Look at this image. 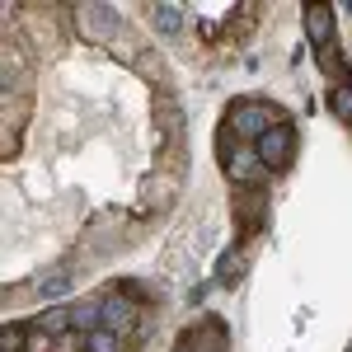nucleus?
Instances as JSON below:
<instances>
[{
	"label": "nucleus",
	"mask_w": 352,
	"mask_h": 352,
	"mask_svg": "<svg viewBox=\"0 0 352 352\" xmlns=\"http://www.w3.org/2000/svg\"><path fill=\"white\" fill-rule=\"evenodd\" d=\"M226 127L235 132V141H244V146H254L263 132H272L277 127V118H272L268 104H254V99H235L230 104V118H226Z\"/></svg>",
	"instance_id": "obj_1"
},
{
	"label": "nucleus",
	"mask_w": 352,
	"mask_h": 352,
	"mask_svg": "<svg viewBox=\"0 0 352 352\" xmlns=\"http://www.w3.org/2000/svg\"><path fill=\"white\" fill-rule=\"evenodd\" d=\"M254 155H258V164H263L268 174H282V169L292 164V155H296V127H292V122H277L272 132H263L254 141Z\"/></svg>",
	"instance_id": "obj_2"
},
{
	"label": "nucleus",
	"mask_w": 352,
	"mask_h": 352,
	"mask_svg": "<svg viewBox=\"0 0 352 352\" xmlns=\"http://www.w3.org/2000/svg\"><path fill=\"white\" fill-rule=\"evenodd\" d=\"M305 38H310L315 56H320V66L333 71L338 52H333V10L329 5H305Z\"/></svg>",
	"instance_id": "obj_3"
},
{
	"label": "nucleus",
	"mask_w": 352,
	"mask_h": 352,
	"mask_svg": "<svg viewBox=\"0 0 352 352\" xmlns=\"http://www.w3.org/2000/svg\"><path fill=\"white\" fill-rule=\"evenodd\" d=\"M76 14H80L85 33H89V38H99V43H113V38L122 33V19H118V5H80Z\"/></svg>",
	"instance_id": "obj_4"
},
{
	"label": "nucleus",
	"mask_w": 352,
	"mask_h": 352,
	"mask_svg": "<svg viewBox=\"0 0 352 352\" xmlns=\"http://www.w3.org/2000/svg\"><path fill=\"white\" fill-rule=\"evenodd\" d=\"M136 324H141V315H136V305L127 296L104 300V329H113V333L122 338V333H136Z\"/></svg>",
	"instance_id": "obj_5"
},
{
	"label": "nucleus",
	"mask_w": 352,
	"mask_h": 352,
	"mask_svg": "<svg viewBox=\"0 0 352 352\" xmlns=\"http://www.w3.org/2000/svg\"><path fill=\"white\" fill-rule=\"evenodd\" d=\"M184 348L188 352H226V324H221V320H202Z\"/></svg>",
	"instance_id": "obj_6"
},
{
	"label": "nucleus",
	"mask_w": 352,
	"mask_h": 352,
	"mask_svg": "<svg viewBox=\"0 0 352 352\" xmlns=\"http://www.w3.org/2000/svg\"><path fill=\"white\" fill-rule=\"evenodd\" d=\"M141 207L169 212V207H174V179H169V174H151V184H146V192H141Z\"/></svg>",
	"instance_id": "obj_7"
},
{
	"label": "nucleus",
	"mask_w": 352,
	"mask_h": 352,
	"mask_svg": "<svg viewBox=\"0 0 352 352\" xmlns=\"http://www.w3.org/2000/svg\"><path fill=\"white\" fill-rule=\"evenodd\" d=\"M146 14H151L155 33H164V38H174V33L184 28V14H179V5H151Z\"/></svg>",
	"instance_id": "obj_8"
},
{
	"label": "nucleus",
	"mask_w": 352,
	"mask_h": 352,
	"mask_svg": "<svg viewBox=\"0 0 352 352\" xmlns=\"http://www.w3.org/2000/svg\"><path fill=\"white\" fill-rule=\"evenodd\" d=\"M38 296L43 300H66L71 296V277H66V272H47V277L38 282Z\"/></svg>",
	"instance_id": "obj_9"
},
{
	"label": "nucleus",
	"mask_w": 352,
	"mask_h": 352,
	"mask_svg": "<svg viewBox=\"0 0 352 352\" xmlns=\"http://www.w3.org/2000/svg\"><path fill=\"white\" fill-rule=\"evenodd\" d=\"M329 109L338 113L343 122H352V85H333L329 89Z\"/></svg>",
	"instance_id": "obj_10"
},
{
	"label": "nucleus",
	"mask_w": 352,
	"mask_h": 352,
	"mask_svg": "<svg viewBox=\"0 0 352 352\" xmlns=\"http://www.w3.org/2000/svg\"><path fill=\"white\" fill-rule=\"evenodd\" d=\"M38 333H66L71 329V310H47V315H38Z\"/></svg>",
	"instance_id": "obj_11"
},
{
	"label": "nucleus",
	"mask_w": 352,
	"mask_h": 352,
	"mask_svg": "<svg viewBox=\"0 0 352 352\" xmlns=\"http://www.w3.org/2000/svg\"><path fill=\"white\" fill-rule=\"evenodd\" d=\"M85 352H127V348H122V338H118L113 329H94V333H89V348H85Z\"/></svg>",
	"instance_id": "obj_12"
},
{
	"label": "nucleus",
	"mask_w": 352,
	"mask_h": 352,
	"mask_svg": "<svg viewBox=\"0 0 352 352\" xmlns=\"http://www.w3.org/2000/svg\"><path fill=\"white\" fill-rule=\"evenodd\" d=\"M155 118H160L164 132H184V127H188V113L174 109V104H160V109H155Z\"/></svg>",
	"instance_id": "obj_13"
},
{
	"label": "nucleus",
	"mask_w": 352,
	"mask_h": 352,
	"mask_svg": "<svg viewBox=\"0 0 352 352\" xmlns=\"http://www.w3.org/2000/svg\"><path fill=\"white\" fill-rule=\"evenodd\" d=\"M0 352H28V333L19 324H5L0 329Z\"/></svg>",
	"instance_id": "obj_14"
},
{
	"label": "nucleus",
	"mask_w": 352,
	"mask_h": 352,
	"mask_svg": "<svg viewBox=\"0 0 352 352\" xmlns=\"http://www.w3.org/2000/svg\"><path fill=\"white\" fill-rule=\"evenodd\" d=\"M240 272H244V258L240 254H226V258L217 263V282H235Z\"/></svg>",
	"instance_id": "obj_15"
},
{
	"label": "nucleus",
	"mask_w": 352,
	"mask_h": 352,
	"mask_svg": "<svg viewBox=\"0 0 352 352\" xmlns=\"http://www.w3.org/2000/svg\"><path fill=\"white\" fill-rule=\"evenodd\" d=\"M174 352H188V348H174Z\"/></svg>",
	"instance_id": "obj_16"
}]
</instances>
